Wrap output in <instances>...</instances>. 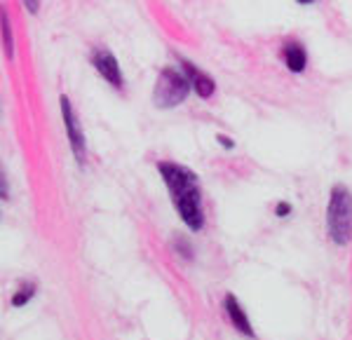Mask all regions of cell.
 Listing matches in <instances>:
<instances>
[{
    "instance_id": "cell-2",
    "label": "cell",
    "mask_w": 352,
    "mask_h": 340,
    "mask_svg": "<svg viewBox=\"0 0 352 340\" xmlns=\"http://www.w3.org/2000/svg\"><path fill=\"white\" fill-rule=\"evenodd\" d=\"M327 232L336 247H348L352 242V192L343 183H336L327 202Z\"/></svg>"
},
{
    "instance_id": "cell-15",
    "label": "cell",
    "mask_w": 352,
    "mask_h": 340,
    "mask_svg": "<svg viewBox=\"0 0 352 340\" xmlns=\"http://www.w3.org/2000/svg\"><path fill=\"white\" fill-rule=\"evenodd\" d=\"M217 141L221 144V148H226V150H232V148H235V141H232L230 136H226V134H219V136H217Z\"/></svg>"
},
{
    "instance_id": "cell-9",
    "label": "cell",
    "mask_w": 352,
    "mask_h": 340,
    "mask_svg": "<svg viewBox=\"0 0 352 340\" xmlns=\"http://www.w3.org/2000/svg\"><path fill=\"white\" fill-rule=\"evenodd\" d=\"M0 43H3V52L8 59H14V33L12 24H10L8 8L0 3Z\"/></svg>"
},
{
    "instance_id": "cell-5",
    "label": "cell",
    "mask_w": 352,
    "mask_h": 340,
    "mask_svg": "<svg viewBox=\"0 0 352 340\" xmlns=\"http://www.w3.org/2000/svg\"><path fill=\"white\" fill-rule=\"evenodd\" d=\"M89 64H92L94 71L99 73L113 89L124 87V76H122L120 61L116 59V54H113L109 47H94L92 54H89Z\"/></svg>"
},
{
    "instance_id": "cell-16",
    "label": "cell",
    "mask_w": 352,
    "mask_h": 340,
    "mask_svg": "<svg viewBox=\"0 0 352 340\" xmlns=\"http://www.w3.org/2000/svg\"><path fill=\"white\" fill-rule=\"evenodd\" d=\"M296 3H298V5H312L315 0H296Z\"/></svg>"
},
{
    "instance_id": "cell-10",
    "label": "cell",
    "mask_w": 352,
    "mask_h": 340,
    "mask_svg": "<svg viewBox=\"0 0 352 340\" xmlns=\"http://www.w3.org/2000/svg\"><path fill=\"white\" fill-rule=\"evenodd\" d=\"M36 293H38V284H36V282H24V284H19V286L14 288L10 303H12V308H26V305L31 303L33 298H36Z\"/></svg>"
},
{
    "instance_id": "cell-14",
    "label": "cell",
    "mask_w": 352,
    "mask_h": 340,
    "mask_svg": "<svg viewBox=\"0 0 352 340\" xmlns=\"http://www.w3.org/2000/svg\"><path fill=\"white\" fill-rule=\"evenodd\" d=\"M26 8L28 14H38V10H41V0H21Z\"/></svg>"
},
{
    "instance_id": "cell-4",
    "label": "cell",
    "mask_w": 352,
    "mask_h": 340,
    "mask_svg": "<svg viewBox=\"0 0 352 340\" xmlns=\"http://www.w3.org/2000/svg\"><path fill=\"white\" fill-rule=\"evenodd\" d=\"M59 109H61V122H64L68 146H71L73 157H76L78 164H85V160H87V139H85L82 124H80V120H78L71 99H68L66 94L59 96Z\"/></svg>"
},
{
    "instance_id": "cell-1",
    "label": "cell",
    "mask_w": 352,
    "mask_h": 340,
    "mask_svg": "<svg viewBox=\"0 0 352 340\" xmlns=\"http://www.w3.org/2000/svg\"><path fill=\"white\" fill-rule=\"evenodd\" d=\"M157 172L164 181L172 197V204L184 220V225L190 232H200L204 228V204H202V188L197 174L186 164L162 160L157 162Z\"/></svg>"
},
{
    "instance_id": "cell-3",
    "label": "cell",
    "mask_w": 352,
    "mask_h": 340,
    "mask_svg": "<svg viewBox=\"0 0 352 340\" xmlns=\"http://www.w3.org/2000/svg\"><path fill=\"white\" fill-rule=\"evenodd\" d=\"M188 94H190V82L184 76V71L174 66H164L160 76H157L155 89H153V101H155L157 109L162 111L176 109V106H181L188 99Z\"/></svg>"
},
{
    "instance_id": "cell-12",
    "label": "cell",
    "mask_w": 352,
    "mask_h": 340,
    "mask_svg": "<svg viewBox=\"0 0 352 340\" xmlns=\"http://www.w3.org/2000/svg\"><path fill=\"white\" fill-rule=\"evenodd\" d=\"M292 212H294V207H292L289 202H285V200L275 204V216H277V218H287Z\"/></svg>"
},
{
    "instance_id": "cell-6",
    "label": "cell",
    "mask_w": 352,
    "mask_h": 340,
    "mask_svg": "<svg viewBox=\"0 0 352 340\" xmlns=\"http://www.w3.org/2000/svg\"><path fill=\"white\" fill-rule=\"evenodd\" d=\"M179 64H181L184 76L188 78V82H190V92H195L200 99H212L214 92H217V82H214V78L207 76L204 71H200L192 61L184 59V56L179 59Z\"/></svg>"
},
{
    "instance_id": "cell-11",
    "label": "cell",
    "mask_w": 352,
    "mask_h": 340,
    "mask_svg": "<svg viewBox=\"0 0 352 340\" xmlns=\"http://www.w3.org/2000/svg\"><path fill=\"white\" fill-rule=\"evenodd\" d=\"M174 251L179 253L181 258H186V260H190L192 256H195V253H192V247L188 245V240H186V237H174Z\"/></svg>"
},
{
    "instance_id": "cell-13",
    "label": "cell",
    "mask_w": 352,
    "mask_h": 340,
    "mask_svg": "<svg viewBox=\"0 0 352 340\" xmlns=\"http://www.w3.org/2000/svg\"><path fill=\"white\" fill-rule=\"evenodd\" d=\"M0 200H10V183H8V177H5L3 167H0Z\"/></svg>"
},
{
    "instance_id": "cell-8",
    "label": "cell",
    "mask_w": 352,
    "mask_h": 340,
    "mask_svg": "<svg viewBox=\"0 0 352 340\" xmlns=\"http://www.w3.org/2000/svg\"><path fill=\"white\" fill-rule=\"evenodd\" d=\"M280 59L282 64L287 66V71H292L294 76H298V73H303L305 68H308V49L303 47V43L300 41H287L282 45L280 49Z\"/></svg>"
},
{
    "instance_id": "cell-7",
    "label": "cell",
    "mask_w": 352,
    "mask_h": 340,
    "mask_svg": "<svg viewBox=\"0 0 352 340\" xmlns=\"http://www.w3.org/2000/svg\"><path fill=\"white\" fill-rule=\"evenodd\" d=\"M223 310H226V317L230 319V326H235L237 333H242V336L247 338H256V333H254V326H252V319H249L247 310L242 308V303L237 300L235 293H226L223 296Z\"/></svg>"
}]
</instances>
